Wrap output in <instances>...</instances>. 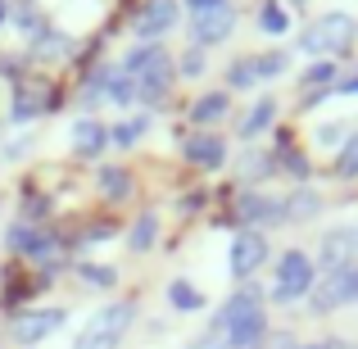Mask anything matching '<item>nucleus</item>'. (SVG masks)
<instances>
[{"label":"nucleus","mask_w":358,"mask_h":349,"mask_svg":"<svg viewBox=\"0 0 358 349\" xmlns=\"http://www.w3.org/2000/svg\"><path fill=\"white\" fill-rule=\"evenodd\" d=\"M27 55L41 64H55L64 59V55H73V36L69 32H36L32 41H27Z\"/></svg>","instance_id":"19"},{"label":"nucleus","mask_w":358,"mask_h":349,"mask_svg":"<svg viewBox=\"0 0 358 349\" xmlns=\"http://www.w3.org/2000/svg\"><path fill=\"white\" fill-rule=\"evenodd\" d=\"M272 173H277V159H272V155H254V150H250V155H245L241 159V182H263V177H272Z\"/></svg>","instance_id":"27"},{"label":"nucleus","mask_w":358,"mask_h":349,"mask_svg":"<svg viewBox=\"0 0 358 349\" xmlns=\"http://www.w3.org/2000/svg\"><path fill=\"white\" fill-rule=\"evenodd\" d=\"M254 64H259V82H263V78H281V73L290 69V55H286V50H272V55H254Z\"/></svg>","instance_id":"31"},{"label":"nucleus","mask_w":358,"mask_h":349,"mask_svg":"<svg viewBox=\"0 0 358 349\" xmlns=\"http://www.w3.org/2000/svg\"><path fill=\"white\" fill-rule=\"evenodd\" d=\"M73 272H78V281H82V286H91V290H114L118 286V268H114V263H82L78 259V268H73Z\"/></svg>","instance_id":"25"},{"label":"nucleus","mask_w":358,"mask_h":349,"mask_svg":"<svg viewBox=\"0 0 358 349\" xmlns=\"http://www.w3.org/2000/svg\"><path fill=\"white\" fill-rule=\"evenodd\" d=\"M173 23H177V0H141L131 32H136V41H159L173 32Z\"/></svg>","instance_id":"11"},{"label":"nucleus","mask_w":358,"mask_h":349,"mask_svg":"<svg viewBox=\"0 0 358 349\" xmlns=\"http://www.w3.org/2000/svg\"><path fill=\"white\" fill-rule=\"evenodd\" d=\"M227 114H231V96L227 91H204V96L186 109V118H191L195 127H213V122H222Z\"/></svg>","instance_id":"17"},{"label":"nucleus","mask_w":358,"mask_h":349,"mask_svg":"<svg viewBox=\"0 0 358 349\" xmlns=\"http://www.w3.org/2000/svg\"><path fill=\"white\" fill-rule=\"evenodd\" d=\"M304 87H308V91H313V87H317V91H331V87H336V64H331V59H317L313 69L304 73Z\"/></svg>","instance_id":"30"},{"label":"nucleus","mask_w":358,"mask_h":349,"mask_svg":"<svg viewBox=\"0 0 358 349\" xmlns=\"http://www.w3.org/2000/svg\"><path fill=\"white\" fill-rule=\"evenodd\" d=\"M268 332L272 327H268V308H263V290L254 281H241L213 313V336H222L227 349H259Z\"/></svg>","instance_id":"1"},{"label":"nucleus","mask_w":358,"mask_h":349,"mask_svg":"<svg viewBox=\"0 0 358 349\" xmlns=\"http://www.w3.org/2000/svg\"><path fill=\"white\" fill-rule=\"evenodd\" d=\"M277 122V100L272 96H263V100H254L250 105V114L241 118V141H254V136H263V131Z\"/></svg>","instance_id":"21"},{"label":"nucleus","mask_w":358,"mask_h":349,"mask_svg":"<svg viewBox=\"0 0 358 349\" xmlns=\"http://www.w3.org/2000/svg\"><path fill=\"white\" fill-rule=\"evenodd\" d=\"M354 268H358V263H350V268H331V272H317L313 290H308V313H313V318H327V313H336V308L354 304V299H358Z\"/></svg>","instance_id":"6"},{"label":"nucleus","mask_w":358,"mask_h":349,"mask_svg":"<svg viewBox=\"0 0 358 349\" xmlns=\"http://www.w3.org/2000/svg\"><path fill=\"white\" fill-rule=\"evenodd\" d=\"M155 245H159V213L155 209H141L136 222H131V232H127V250L131 254H150Z\"/></svg>","instance_id":"20"},{"label":"nucleus","mask_w":358,"mask_h":349,"mask_svg":"<svg viewBox=\"0 0 358 349\" xmlns=\"http://www.w3.org/2000/svg\"><path fill=\"white\" fill-rule=\"evenodd\" d=\"M182 159L204 173H218L227 164V141L218 131H191V136H182Z\"/></svg>","instance_id":"13"},{"label":"nucleus","mask_w":358,"mask_h":349,"mask_svg":"<svg viewBox=\"0 0 358 349\" xmlns=\"http://www.w3.org/2000/svg\"><path fill=\"white\" fill-rule=\"evenodd\" d=\"M122 69L136 82V105H164L168 91H173V78H177L173 59H168V50L159 41H136L122 55Z\"/></svg>","instance_id":"2"},{"label":"nucleus","mask_w":358,"mask_h":349,"mask_svg":"<svg viewBox=\"0 0 358 349\" xmlns=\"http://www.w3.org/2000/svg\"><path fill=\"white\" fill-rule=\"evenodd\" d=\"M345 136H350V127H345V122H327V127L317 131V141H322V145H345Z\"/></svg>","instance_id":"34"},{"label":"nucleus","mask_w":358,"mask_h":349,"mask_svg":"<svg viewBox=\"0 0 358 349\" xmlns=\"http://www.w3.org/2000/svg\"><path fill=\"white\" fill-rule=\"evenodd\" d=\"M168 304H173V313H200L209 299H204V290L191 286L186 277H173L168 281Z\"/></svg>","instance_id":"22"},{"label":"nucleus","mask_w":358,"mask_h":349,"mask_svg":"<svg viewBox=\"0 0 358 349\" xmlns=\"http://www.w3.org/2000/svg\"><path fill=\"white\" fill-rule=\"evenodd\" d=\"M69 322V313H64L59 304H45V308H23V313L9 322V336H14L23 349H36L41 341H50L59 327Z\"/></svg>","instance_id":"7"},{"label":"nucleus","mask_w":358,"mask_h":349,"mask_svg":"<svg viewBox=\"0 0 358 349\" xmlns=\"http://www.w3.org/2000/svg\"><path fill=\"white\" fill-rule=\"evenodd\" d=\"M336 177H345V182H354V177H358V131L345 136L341 155H336Z\"/></svg>","instance_id":"28"},{"label":"nucleus","mask_w":358,"mask_h":349,"mask_svg":"<svg viewBox=\"0 0 358 349\" xmlns=\"http://www.w3.org/2000/svg\"><path fill=\"white\" fill-rule=\"evenodd\" d=\"M213 5H222V0H186V9H191V14H204V9H213Z\"/></svg>","instance_id":"38"},{"label":"nucleus","mask_w":358,"mask_h":349,"mask_svg":"<svg viewBox=\"0 0 358 349\" xmlns=\"http://www.w3.org/2000/svg\"><path fill=\"white\" fill-rule=\"evenodd\" d=\"M231 32H236V5H231V0L204 9V14H191V45H200V50L227 41Z\"/></svg>","instance_id":"10"},{"label":"nucleus","mask_w":358,"mask_h":349,"mask_svg":"<svg viewBox=\"0 0 358 349\" xmlns=\"http://www.w3.org/2000/svg\"><path fill=\"white\" fill-rule=\"evenodd\" d=\"M354 32H358L354 18L341 14V9H331V14H322V18L308 23V32L299 36V50L304 55H341V50H350Z\"/></svg>","instance_id":"5"},{"label":"nucleus","mask_w":358,"mask_h":349,"mask_svg":"<svg viewBox=\"0 0 358 349\" xmlns=\"http://www.w3.org/2000/svg\"><path fill=\"white\" fill-rule=\"evenodd\" d=\"M254 82H259V64H254V59H236L227 69V87L231 91H250Z\"/></svg>","instance_id":"29"},{"label":"nucleus","mask_w":358,"mask_h":349,"mask_svg":"<svg viewBox=\"0 0 358 349\" xmlns=\"http://www.w3.org/2000/svg\"><path fill=\"white\" fill-rule=\"evenodd\" d=\"M259 32L263 36H286L290 32V14L277 5V0H263L259 5Z\"/></svg>","instance_id":"26"},{"label":"nucleus","mask_w":358,"mask_h":349,"mask_svg":"<svg viewBox=\"0 0 358 349\" xmlns=\"http://www.w3.org/2000/svg\"><path fill=\"white\" fill-rule=\"evenodd\" d=\"M186 349H227V345H222V336H213V332H204V336H195V341H191V345H186Z\"/></svg>","instance_id":"35"},{"label":"nucleus","mask_w":358,"mask_h":349,"mask_svg":"<svg viewBox=\"0 0 358 349\" xmlns=\"http://www.w3.org/2000/svg\"><path fill=\"white\" fill-rule=\"evenodd\" d=\"M322 213V195L308 191V186H299V191L286 195V222H308Z\"/></svg>","instance_id":"24"},{"label":"nucleus","mask_w":358,"mask_h":349,"mask_svg":"<svg viewBox=\"0 0 358 349\" xmlns=\"http://www.w3.org/2000/svg\"><path fill=\"white\" fill-rule=\"evenodd\" d=\"M204 69H209V59H204V50H200V45L182 50V59H177V73H182V78H200Z\"/></svg>","instance_id":"32"},{"label":"nucleus","mask_w":358,"mask_h":349,"mask_svg":"<svg viewBox=\"0 0 358 349\" xmlns=\"http://www.w3.org/2000/svg\"><path fill=\"white\" fill-rule=\"evenodd\" d=\"M299 349H322V341H299Z\"/></svg>","instance_id":"40"},{"label":"nucleus","mask_w":358,"mask_h":349,"mask_svg":"<svg viewBox=\"0 0 358 349\" xmlns=\"http://www.w3.org/2000/svg\"><path fill=\"white\" fill-rule=\"evenodd\" d=\"M141 136H150V114L118 118L114 127H109V145H118V150H131V145H141Z\"/></svg>","instance_id":"23"},{"label":"nucleus","mask_w":358,"mask_h":349,"mask_svg":"<svg viewBox=\"0 0 358 349\" xmlns=\"http://www.w3.org/2000/svg\"><path fill=\"white\" fill-rule=\"evenodd\" d=\"M69 145H73L78 159H100L109 150V127L96 114H82V118H73V127H69Z\"/></svg>","instance_id":"14"},{"label":"nucleus","mask_w":358,"mask_h":349,"mask_svg":"<svg viewBox=\"0 0 358 349\" xmlns=\"http://www.w3.org/2000/svg\"><path fill=\"white\" fill-rule=\"evenodd\" d=\"M322 349H358V341H350V336H327Z\"/></svg>","instance_id":"37"},{"label":"nucleus","mask_w":358,"mask_h":349,"mask_svg":"<svg viewBox=\"0 0 358 349\" xmlns=\"http://www.w3.org/2000/svg\"><path fill=\"white\" fill-rule=\"evenodd\" d=\"M96 191H100V200H109V204L131 200V173L122 164H105L96 173Z\"/></svg>","instance_id":"18"},{"label":"nucleus","mask_w":358,"mask_h":349,"mask_svg":"<svg viewBox=\"0 0 358 349\" xmlns=\"http://www.w3.org/2000/svg\"><path fill=\"white\" fill-rule=\"evenodd\" d=\"M336 91H341V96H358V73H350V78H336Z\"/></svg>","instance_id":"36"},{"label":"nucleus","mask_w":358,"mask_h":349,"mask_svg":"<svg viewBox=\"0 0 358 349\" xmlns=\"http://www.w3.org/2000/svg\"><path fill=\"white\" fill-rule=\"evenodd\" d=\"M259 349H299V336L295 332H268Z\"/></svg>","instance_id":"33"},{"label":"nucleus","mask_w":358,"mask_h":349,"mask_svg":"<svg viewBox=\"0 0 358 349\" xmlns=\"http://www.w3.org/2000/svg\"><path fill=\"white\" fill-rule=\"evenodd\" d=\"M9 14H14V9H9V0H0V27L9 23Z\"/></svg>","instance_id":"39"},{"label":"nucleus","mask_w":358,"mask_h":349,"mask_svg":"<svg viewBox=\"0 0 358 349\" xmlns=\"http://www.w3.org/2000/svg\"><path fill=\"white\" fill-rule=\"evenodd\" d=\"M131 322H136V299H114L82 322V332L73 336V349H118L127 341Z\"/></svg>","instance_id":"3"},{"label":"nucleus","mask_w":358,"mask_h":349,"mask_svg":"<svg viewBox=\"0 0 358 349\" xmlns=\"http://www.w3.org/2000/svg\"><path fill=\"white\" fill-rule=\"evenodd\" d=\"M268 259H272V245H268V236H263V232L241 227L236 236H231V250H227V272H231L236 281H250V277H254V272H259Z\"/></svg>","instance_id":"8"},{"label":"nucleus","mask_w":358,"mask_h":349,"mask_svg":"<svg viewBox=\"0 0 358 349\" xmlns=\"http://www.w3.org/2000/svg\"><path fill=\"white\" fill-rule=\"evenodd\" d=\"M350 263H358V227H331L317 245V272L350 268Z\"/></svg>","instance_id":"12"},{"label":"nucleus","mask_w":358,"mask_h":349,"mask_svg":"<svg viewBox=\"0 0 358 349\" xmlns=\"http://www.w3.org/2000/svg\"><path fill=\"white\" fill-rule=\"evenodd\" d=\"M236 222L250 227V232L277 227V222H286V200H281V195H268V191H245L236 200Z\"/></svg>","instance_id":"9"},{"label":"nucleus","mask_w":358,"mask_h":349,"mask_svg":"<svg viewBox=\"0 0 358 349\" xmlns=\"http://www.w3.org/2000/svg\"><path fill=\"white\" fill-rule=\"evenodd\" d=\"M313 281H317L313 254H308V250H286L277 259V272H272L268 299H272V304H281V308H286V304H299V299H308Z\"/></svg>","instance_id":"4"},{"label":"nucleus","mask_w":358,"mask_h":349,"mask_svg":"<svg viewBox=\"0 0 358 349\" xmlns=\"http://www.w3.org/2000/svg\"><path fill=\"white\" fill-rule=\"evenodd\" d=\"M45 109H55V91L45 87V82H18L14 87V105H9V118L14 122H32V118H41Z\"/></svg>","instance_id":"15"},{"label":"nucleus","mask_w":358,"mask_h":349,"mask_svg":"<svg viewBox=\"0 0 358 349\" xmlns=\"http://www.w3.org/2000/svg\"><path fill=\"white\" fill-rule=\"evenodd\" d=\"M354 290H358V268H354Z\"/></svg>","instance_id":"41"},{"label":"nucleus","mask_w":358,"mask_h":349,"mask_svg":"<svg viewBox=\"0 0 358 349\" xmlns=\"http://www.w3.org/2000/svg\"><path fill=\"white\" fill-rule=\"evenodd\" d=\"M100 105H114V109H131L136 105V82L122 64H105V87H100Z\"/></svg>","instance_id":"16"}]
</instances>
